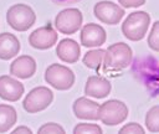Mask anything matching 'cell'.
Returning <instances> with one entry per match:
<instances>
[{
	"label": "cell",
	"mask_w": 159,
	"mask_h": 134,
	"mask_svg": "<svg viewBox=\"0 0 159 134\" xmlns=\"http://www.w3.org/2000/svg\"><path fill=\"white\" fill-rule=\"evenodd\" d=\"M132 58H133V52L127 43L124 42L113 43L104 51L103 71L104 72L120 71L130 65Z\"/></svg>",
	"instance_id": "obj_1"
},
{
	"label": "cell",
	"mask_w": 159,
	"mask_h": 134,
	"mask_svg": "<svg viewBox=\"0 0 159 134\" xmlns=\"http://www.w3.org/2000/svg\"><path fill=\"white\" fill-rule=\"evenodd\" d=\"M56 55L63 62L75 63L80 58L81 48H80V45L75 40L63 38L58 42V45L56 47Z\"/></svg>",
	"instance_id": "obj_15"
},
{
	"label": "cell",
	"mask_w": 159,
	"mask_h": 134,
	"mask_svg": "<svg viewBox=\"0 0 159 134\" xmlns=\"http://www.w3.org/2000/svg\"><path fill=\"white\" fill-rule=\"evenodd\" d=\"M81 43L84 47H98L106 42V30L98 24H86L81 30Z\"/></svg>",
	"instance_id": "obj_10"
},
{
	"label": "cell",
	"mask_w": 159,
	"mask_h": 134,
	"mask_svg": "<svg viewBox=\"0 0 159 134\" xmlns=\"http://www.w3.org/2000/svg\"><path fill=\"white\" fill-rule=\"evenodd\" d=\"M6 21L15 31H27L36 21L35 11L26 4H15L6 11Z\"/></svg>",
	"instance_id": "obj_3"
},
{
	"label": "cell",
	"mask_w": 159,
	"mask_h": 134,
	"mask_svg": "<svg viewBox=\"0 0 159 134\" xmlns=\"http://www.w3.org/2000/svg\"><path fill=\"white\" fill-rule=\"evenodd\" d=\"M57 37V32L50 25H46L36 29L30 34L29 43L36 50H47L56 43Z\"/></svg>",
	"instance_id": "obj_9"
},
{
	"label": "cell",
	"mask_w": 159,
	"mask_h": 134,
	"mask_svg": "<svg viewBox=\"0 0 159 134\" xmlns=\"http://www.w3.org/2000/svg\"><path fill=\"white\" fill-rule=\"evenodd\" d=\"M118 134H145V130L143 129V127L139 124V123H128L125 125H123Z\"/></svg>",
	"instance_id": "obj_23"
},
{
	"label": "cell",
	"mask_w": 159,
	"mask_h": 134,
	"mask_svg": "<svg viewBox=\"0 0 159 134\" xmlns=\"http://www.w3.org/2000/svg\"><path fill=\"white\" fill-rule=\"evenodd\" d=\"M150 16L145 11H134L129 14L122 24V34L130 41H140L149 27Z\"/></svg>",
	"instance_id": "obj_2"
},
{
	"label": "cell",
	"mask_w": 159,
	"mask_h": 134,
	"mask_svg": "<svg viewBox=\"0 0 159 134\" xmlns=\"http://www.w3.org/2000/svg\"><path fill=\"white\" fill-rule=\"evenodd\" d=\"M10 134H32V132H31V129H30L29 127H26V125H20V127L15 128Z\"/></svg>",
	"instance_id": "obj_25"
},
{
	"label": "cell",
	"mask_w": 159,
	"mask_h": 134,
	"mask_svg": "<svg viewBox=\"0 0 159 134\" xmlns=\"http://www.w3.org/2000/svg\"><path fill=\"white\" fill-rule=\"evenodd\" d=\"M104 51L106 50H101V48H97V50H91V51H87L86 55L83 56V65L88 68H92V69H96L98 71L101 65L103 63V57H104Z\"/></svg>",
	"instance_id": "obj_18"
},
{
	"label": "cell",
	"mask_w": 159,
	"mask_h": 134,
	"mask_svg": "<svg viewBox=\"0 0 159 134\" xmlns=\"http://www.w3.org/2000/svg\"><path fill=\"white\" fill-rule=\"evenodd\" d=\"M24 84L10 76H0V98L9 102L19 100L24 94Z\"/></svg>",
	"instance_id": "obj_11"
},
{
	"label": "cell",
	"mask_w": 159,
	"mask_h": 134,
	"mask_svg": "<svg viewBox=\"0 0 159 134\" xmlns=\"http://www.w3.org/2000/svg\"><path fill=\"white\" fill-rule=\"evenodd\" d=\"M17 114L14 107L9 104H0V133H5L15 125Z\"/></svg>",
	"instance_id": "obj_17"
},
{
	"label": "cell",
	"mask_w": 159,
	"mask_h": 134,
	"mask_svg": "<svg viewBox=\"0 0 159 134\" xmlns=\"http://www.w3.org/2000/svg\"><path fill=\"white\" fill-rule=\"evenodd\" d=\"M145 127L152 133H159V104L152 107L145 114Z\"/></svg>",
	"instance_id": "obj_19"
},
{
	"label": "cell",
	"mask_w": 159,
	"mask_h": 134,
	"mask_svg": "<svg viewBox=\"0 0 159 134\" xmlns=\"http://www.w3.org/2000/svg\"><path fill=\"white\" fill-rule=\"evenodd\" d=\"M45 81L58 91H67L75 83V73L66 66L52 63L45 71Z\"/></svg>",
	"instance_id": "obj_4"
},
{
	"label": "cell",
	"mask_w": 159,
	"mask_h": 134,
	"mask_svg": "<svg viewBox=\"0 0 159 134\" xmlns=\"http://www.w3.org/2000/svg\"><path fill=\"white\" fill-rule=\"evenodd\" d=\"M36 72V61L29 56V55H22L14 60L10 65V73L21 79H27L32 77Z\"/></svg>",
	"instance_id": "obj_12"
},
{
	"label": "cell",
	"mask_w": 159,
	"mask_h": 134,
	"mask_svg": "<svg viewBox=\"0 0 159 134\" xmlns=\"http://www.w3.org/2000/svg\"><path fill=\"white\" fill-rule=\"evenodd\" d=\"M20 51L17 37L10 32L0 34V60H11Z\"/></svg>",
	"instance_id": "obj_16"
},
{
	"label": "cell",
	"mask_w": 159,
	"mask_h": 134,
	"mask_svg": "<svg viewBox=\"0 0 159 134\" xmlns=\"http://www.w3.org/2000/svg\"><path fill=\"white\" fill-rule=\"evenodd\" d=\"M112 86L111 82L99 76H89L87 78L84 86V93L88 97H93L97 99L104 98L111 93Z\"/></svg>",
	"instance_id": "obj_14"
},
{
	"label": "cell",
	"mask_w": 159,
	"mask_h": 134,
	"mask_svg": "<svg viewBox=\"0 0 159 134\" xmlns=\"http://www.w3.org/2000/svg\"><path fill=\"white\" fill-rule=\"evenodd\" d=\"M148 46L154 51H159V21H155L152 26L148 36Z\"/></svg>",
	"instance_id": "obj_21"
},
{
	"label": "cell",
	"mask_w": 159,
	"mask_h": 134,
	"mask_svg": "<svg viewBox=\"0 0 159 134\" xmlns=\"http://www.w3.org/2000/svg\"><path fill=\"white\" fill-rule=\"evenodd\" d=\"M37 134H66V132L62 128V125L50 122L41 125L37 130Z\"/></svg>",
	"instance_id": "obj_22"
},
{
	"label": "cell",
	"mask_w": 159,
	"mask_h": 134,
	"mask_svg": "<svg viewBox=\"0 0 159 134\" xmlns=\"http://www.w3.org/2000/svg\"><path fill=\"white\" fill-rule=\"evenodd\" d=\"M56 5H72L75 2H78L80 0H51Z\"/></svg>",
	"instance_id": "obj_26"
},
{
	"label": "cell",
	"mask_w": 159,
	"mask_h": 134,
	"mask_svg": "<svg viewBox=\"0 0 159 134\" xmlns=\"http://www.w3.org/2000/svg\"><path fill=\"white\" fill-rule=\"evenodd\" d=\"M73 134H103L101 127L94 123H78L73 128Z\"/></svg>",
	"instance_id": "obj_20"
},
{
	"label": "cell",
	"mask_w": 159,
	"mask_h": 134,
	"mask_svg": "<svg viewBox=\"0 0 159 134\" xmlns=\"http://www.w3.org/2000/svg\"><path fill=\"white\" fill-rule=\"evenodd\" d=\"M123 7H139L145 4V0H118Z\"/></svg>",
	"instance_id": "obj_24"
},
{
	"label": "cell",
	"mask_w": 159,
	"mask_h": 134,
	"mask_svg": "<svg viewBox=\"0 0 159 134\" xmlns=\"http://www.w3.org/2000/svg\"><path fill=\"white\" fill-rule=\"evenodd\" d=\"M73 113L78 119L84 120H97L99 104L94 100H91L86 97H80L73 102L72 105Z\"/></svg>",
	"instance_id": "obj_13"
},
{
	"label": "cell",
	"mask_w": 159,
	"mask_h": 134,
	"mask_svg": "<svg viewBox=\"0 0 159 134\" xmlns=\"http://www.w3.org/2000/svg\"><path fill=\"white\" fill-rule=\"evenodd\" d=\"M83 16L78 9L70 7L60 11L55 17V26L57 31L65 35H72L82 26Z\"/></svg>",
	"instance_id": "obj_7"
},
{
	"label": "cell",
	"mask_w": 159,
	"mask_h": 134,
	"mask_svg": "<svg viewBox=\"0 0 159 134\" xmlns=\"http://www.w3.org/2000/svg\"><path fill=\"white\" fill-rule=\"evenodd\" d=\"M94 16L108 25H117L124 16V10L112 1H98L93 7Z\"/></svg>",
	"instance_id": "obj_8"
},
{
	"label": "cell",
	"mask_w": 159,
	"mask_h": 134,
	"mask_svg": "<svg viewBox=\"0 0 159 134\" xmlns=\"http://www.w3.org/2000/svg\"><path fill=\"white\" fill-rule=\"evenodd\" d=\"M53 100V93L50 88L39 86L31 89L25 99L22 100V107L27 113H37L46 109Z\"/></svg>",
	"instance_id": "obj_6"
},
{
	"label": "cell",
	"mask_w": 159,
	"mask_h": 134,
	"mask_svg": "<svg viewBox=\"0 0 159 134\" xmlns=\"http://www.w3.org/2000/svg\"><path fill=\"white\" fill-rule=\"evenodd\" d=\"M128 117V108L127 105L118 99L106 100L103 104L99 105L98 110V119L102 120L106 125H117L125 120Z\"/></svg>",
	"instance_id": "obj_5"
}]
</instances>
